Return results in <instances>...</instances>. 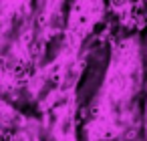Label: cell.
Wrapping results in <instances>:
<instances>
[{
	"label": "cell",
	"instance_id": "obj_1",
	"mask_svg": "<svg viewBox=\"0 0 147 141\" xmlns=\"http://www.w3.org/2000/svg\"><path fill=\"white\" fill-rule=\"evenodd\" d=\"M139 32L111 38V57L83 125L85 141H145L139 97L145 87Z\"/></svg>",
	"mask_w": 147,
	"mask_h": 141
}]
</instances>
